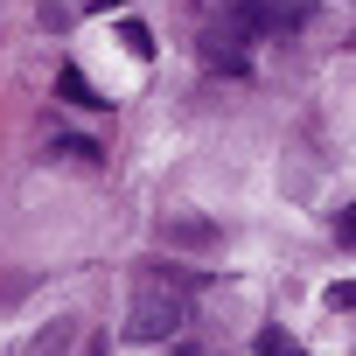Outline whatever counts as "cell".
Wrapping results in <instances>:
<instances>
[{
	"label": "cell",
	"instance_id": "6da1fadb",
	"mask_svg": "<svg viewBox=\"0 0 356 356\" xmlns=\"http://www.w3.org/2000/svg\"><path fill=\"white\" fill-rule=\"evenodd\" d=\"M189 293H196V280H189V273H175V266L140 273V280H133V335H140V342L175 335V328L189 321Z\"/></svg>",
	"mask_w": 356,
	"mask_h": 356
},
{
	"label": "cell",
	"instance_id": "5b68a950",
	"mask_svg": "<svg viewBox=\"0 0 356 356\" xmlns=\"http://www.w3.org/2000/svg\"><path fill=\"white\" fill-rule=\"evenodd\" d=\"M259 356H307V349H300L293 335H280V328H266V335H259Z\"/></svg>",
	"mask_w": 356,
	"mask_h": 356
},
{
	"label": "cell",
	"instance_id": "52a82bcc",
	"mask_svg": "<svg viewBox=\"0 0 356 356\" xmlns=\"http://www.w3.org/2000/svg\"><path fill=\"white\" fill-rule=\"evenodd\" d=\"M168 238H182V245H210L217 231H210V224H168Z\"/></svg>",
	"mask_w": 356,
	"mask_h": 356
},
{
	"label": "cell",
	"instance_id": "3957f363",
	"mask_svg": "<svg viewBox=\"0 0 356 356\" xmlns=\"http://www.w3.org/2000/svg\"><path fill=\"white\" fill-rule=\"evenodd\" d=\"M56 84H63V98H70V105H112V98H98V91L84 84V70H77V63H63V77H56Z\"/></svg>",
	"mask_w": 356,
	"mask_h": 356
},
{
	"label": "cell",
	"instance_id": "ba28073f",
	"mask_svg": "<svg viewBox=\"0 0 356 356\" xmlns=\"http://www.w3.org/2000/svg\"><path fill=\"white\" fill-rule=\"evenodd\" d=\"M98 8H119V0H98Z\"/></svg>",
	"mask_w": 356,
	"mask_h": 356
},
{
	"label": "cell",
	"instance_id": "8992f818",
	"mask_svg": "<svg viewBox=\"0 0 356 356\" xmlns=\"http://www.w3.org/2000/svg\"><path fill=\"white\" fill-rule=\"evenodd\" d=\"M119 42H126V49H133V56H154V35H147V29H140V22H126V29H119Z\"/></svg>",
	"mask_w": 356,
	"mask_h": 356
},
{
	"label": "cell",
	"instance_id": "7a4b0ae2",
	"mask_svg": "<svg viewBox=\"0 0 356 356\" xmlns=\"http://www.w3.org/2000/svg\"><path fill=\"white\" fill-rule=\"evenodd\" d=\"M224 8H231L238 35H273V29H293L300 22V8H286V0H224Z\"/></svg>",
	"mask_w": 356,
	"mask_h": 356
},
{
	"label": "cell",
	"instance_id": "9c48e42d",
	"mask_svg": "<svg viewBox=\"0 0 356 356\" xmlns=\"http://www.w3.org/2000/svg\"><path fill=\"white\" fill-rule=\"evenodd\" d=\"M91 356H105V349H98V342H91Z\"/></svg>",
	"mask_w": 356,
	"mask_h": 356
},
{
	"label": "cell",
	"instance_id": "277c9868",
	"mask_svg": "<svg viewBox=\"0 0 356 356\" xmlns=\"http://www.w3.org/2000/svg\"><path fill=\"white\" fill-rule=\"evenodd\" d=\"M70 342H77V328H70V321H56V328H42V335L29 342V356H63Z\"/></svg>",
	"mask_w": 356,
	"mask_h": 356
}]
</instances>
